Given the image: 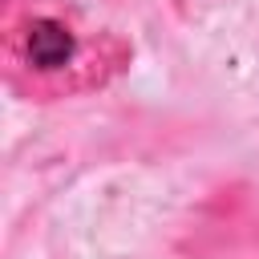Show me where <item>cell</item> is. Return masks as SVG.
Listing matches in <instances>:
<instances>
[{
	"label": "cell",
	"mask_w": 259,
	"mask_h": 259,
	"mask_svg": "<svg viewBox=\"0 0 259 259\" xmlns=\"http://www.w3.org/2000/svg\"><path fill=\"white\" fill-rule=\"evenodd\" d=\"M20 49H24V61L32 65V69H65L69 61H73V32L61 24V20H53V16H36L28 28H24V36H20Z\"/></svg>",
	"instance_id": "6da1fadb"
}]
</instances>
